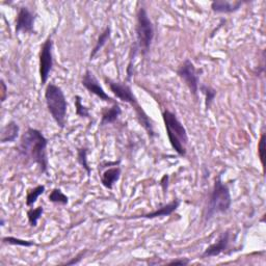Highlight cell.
Segmentation results:
<instances>
[{
	"label": "cell",
	"mask_w": 266,
	"mask_h": 266,
	"mask_svg": "<svg viewBox=\"0 0 266 266\" xmlns=\"http://www.w3.org/2000/svg\"><path fill=\"white\" fill-rule=\"evenodd\" d=\"M163 120L172 148L179 156L184 157L186 155L188 135L183 124L179 121L175 114L170 111L163 112Z\"/></svg>",
	"instance_id": "4"
},
{
	"label": "cell",
	"mask_w": 266,
	"mask_h": 266,
	"mask_svg": "<svg viewBox=\"0 0 266 266\" xmlns=\"http://www.w3.org/2000/svg\"><path fill=\"white\" fill-rule=\"evenodd\" d=\"M189 260L187 258H178V259H174L171 262H169V265H187L189 264Z\"/></svg>",
	"instance_id": "27"
},
{
	"label": "cell",
	"mask_w": 266,
	"mask_h": 266,
	"mask_svg": "<svg viewBox=\"0 0 266 266\" xmlns=\"http://www.w3.org/2000/svg\"><path fill=\"white\" fill-rule=\"evenodd\" d=\"M0 225H2V227L5 226V220L4 219H2V221H0Z\"/></svg>",
	"instance_id": "30"
},
{
	"label": "cell",
	"mask_w": 266,
	"mask_h": 266,
	"mask_svg": "<svg viewBox=\"0 0 266 266\" xmlns=\"http://www.w3.org/2000/svg\"><path fill=\"white\" fill-rule=\"evenodd\" d=\"M86 250H84V251H81L80 253H78L74 258H72V259H71L70 261H68V262H66V263H64L63 265H74V264H78L82 259H83V257H84V255L86 254Z\"/></svg>",
	"instance_id": "26"
},
{
	"label": "cell",
	"mask_w": 266,
	"mask_h": 266,
	"mask_svg": "<svg viewBox=\"0 0 266 266\" xmlns=\"http://www.w3.org/2000/svg\"><path fill=\"white\" fill-rule=\"evenodd\" d=\"M34 21L35 14L32 13L28 8L22 7L18 11L16 18V33H32L34 32Z\"/></svg>",
	"instance_id": "10"
},
{
	"label": "cell",
	"mask_w": 266,
	"mask_h": 266,
	"mask_svg": "<svg viewBox=\"0 0 266 266\" xmlns=\"http://www.w3.org/2000/svg\"><path fill=\"white\" fill-rule=\"evenodd\" d=\"M20 128L18 126V124L14 121L9 122L5 127L2 129V133H0V143L7 144V143H13L19 135Z\"/></svg>",
	"instance_id": "15"
},
{
	"label": "cell",
	"mask_w": 266,
	"mask_h": 266,
	"mask_svg": "<svg viewBox=\"0 0 266 266\" xmlns=\"http://www.w3.org/2000/svg\"><path fill=\"white\" fill-rule=\"evenodd\" d=\"M108 84L110 85L111 91L113 92V94L120 99L121 101L125 102L130 104L132 108L135 111L136 117L138 118V121L140 123V125L144 127V129L147 131L148 135L150 138H154L155 137V132L153 129V125H152V122L149 119L148 115L145 113V111L143 110V108L139 105L138 100L136 99V97L134 96L131 87L129 85H127L126 83H122V82H118V81H113L111 79H105Z\"/></svg>",
	"instance_id": "2"
},
{
	"label": "cell",
	"mask_w": 266,
	"mask_h": 266,
	"mask_svg": "<svg viewBox=\"0 0 266 266\" xmlns=\"http://www.w3.org/2000/svg\"><path fill=\"white\" fill-rule=\"evenodd\" d=\"M121 114H122V110L120 108V105L118 103L113 104L112 108L106 109L102 113V119H101L100 126H105V125H109V124L115 123L119 119Z\"/></svg>",
	"instance_id": "16"
},
{
	"label": "cell",
	"mask_w": 266,
	"mask_h": 266,
	"mask_svg": "<svg viewBox=\"0 0 266 266\" xmlns=\"http://www.w3.org/2000/svg\"><path fill=\"white\" fill-rule=\"evenodd\" d=\"M53 42L51 35L46 39L44 44L41 47L40 51V77L41 84L44 85L48 81L49 74L53 67V56H52Z\"/></svg>",
	"instance_id": "8"
},
{
	"label": "cell",
	"mask_w": 266,
	"mask_h": 266,
	"mask_svg": "<svg viewBox=\"0 0 266 266\" xmlns=\"http://www.w3.org/2000/svg\"><path fill=\"white\" fill-rule=\"evenodd\" d=\"M168 178H169V176H168V175H165V176L163 177L162 181H161V185H162V187H163V189H164V192H166L167 189H168V182H169V180L166 182V180H167Z\"/></svg>",
	"instance_id": "29"
},
{
	"label": "cell",
	"mask_w": 266,
	"mask_h": 266,
	"mask_svg": "<svg viewBox=\"0 0 266 266\" xmlns=\"http://www.w3.org/2000/svg\"><path fill=\"white\" fill-rule=\"evenodd\" d=\"M45 101L52 119L60 128H64L67 122L68 102L62 88L55 83H49L45 90Z\"/></svg>",
	"instance_id": "5"
},
{
	"label": "cell",
	"mask_w": 266,
	"mask_h": 266,
	"mask_svg": "<svg viewBox=\"0 0 266 266\" xmlns=\"http://www.w3.org/2000/svg\"><path fill=\"white\" fill-rule=\"evenodd\" d=\"M7 93H8V87L6 85V82L4 79L2 80V102H5L7 99Z\"/></svg>",
	"instance_id": "28"
},
{
	"label": "cell",
	"mask_w": 266,
	"mask_h": 266,
	"mask_svg": "<svg viewBox=\"0 0 266 266\" xmlns=\"http://www.w3.org/2000/svg\"><path fill=\"white\" fill-rule=\"evenodd\" d=\"M244 2H227V0H215L211 3V10L219 14H231L237 12Z\"/></svg>",
	"instance_id": "13"
},
{
	"label": "cell",
	"mask_w": 266,
	"mask_h": 266,
	"mask_svg": "<svg viewBox=\"0 0 266 266\" xmlns=\"http://www.w3.org/2000/svg\"><path fill=\"white\" fill-rule=\"evenodd\" d=\"M48 139L44 134L34 128H28L22 134L20 143L18 145V152L25 158L39 166L42 173H48V157H47Z\"/></svg>",
	"instance_id": "1"
},
{
	"label": "cell",
	"mask_w": 266,
	"mask_h": 266,
	"mask_svg": "<svg viewBox=\"0 0 266 266\" xmlns=\"http://www.w3.org/2000/svg\"><path fill=\"white\" fill-rule=\"evenodd\" d=\"M44 212V209L42 206H39L37 208H30L27 211V219H28V223L31 227H37L39 220L41 219L42 215Z\"/></svg>",
	"instance_id": "20"
},
{
	"label": "cell",
	"mask_w": 266,
	"mask_h": 266,
	"mask_svg": "<svg viewBox=\"0 0 266 266\" xmlns=\"http://www.w3.org/2000/svg\"><path fill=\"white\" fill-rule=\"evenodd\" d=\"M45 192V186L44 185H38L35 186L32 189H29L27 191V196H26V206L27 207H32L37 200L39 199L40 196Z\"/></svg>",
	"instance_id": "18"
},
{
	"label": "cell",
	"mask_w": 266,
	"mask_h": 266,
	"mask_svg": "<svg viewBox=\"0 0 266 266\" xmlns=\"http://www.w3.org/2000/svg\"><path fill=\"white\" fill-rule=\"evenodd\" d=\"M229 242H230L229 231L223 232L221 234V236L219 237V239L215 243H212L211 245H209L207 249L204 251V253L202 254V258H211V257H217V256L221 255L222 253H224L228 249Z\"/></svg>",
	"instance_id": "11"
},
{
	"label": "cell",
	"mask_w": 266,
	"mask_h": 266,
	"mask_svg": "<svg viewBox=\"0 0 266 266\" xmlns=\"http://www.w3.org/2000/svg\"><path fill=\"white\" fill-rule=\"evenodd\" d=\"M154 34V25L150 20L147 11L145 10V8H139L136 20V38L137 48L140 50L141 55L146 56L150 51Z\"/></svg>",
	"instance_id": "6"
},
{
	"label": "cell",
	"mask_w": 266,
	"mask_h": 266,
	"mask_svg": "<svg viewBox=\"0 0 266 266\" xmlns=\"http://www.w3.org/2000/svg\"><path fill=\"white\" fill-rule=\"evenodd\" d=\"M77 161L80 164V166L85 170V172L87 173V176L90 177L92 171H91V168H90V166H88V163H87V148L83 147V148L78 149Z\"/></svg>",
	"instance_id": "21"
},
{
	"label": "cell",
	"mask_w": 266,
	"mask_h": 266,
	"mask_svg": "<svg viewBox=\"0 0 266 266\" xmlns=\"http://www.w3.org/2000/svg\"><path fill=\"white\" fill-rule=\"evenodd\" d=\"M118 166L119 165L114 166L113 168H109L101 174V183L105 188L113 189L114 185L119 181L121 177V168Z\"/></svg>",
	"instance_id": "14"
},
{
	"label": "cell",
	"mask_w": 266,
	"mask_h": 266,
	"mask_svg": "<svg viewBox=\"0 0 266 266\" xmlns=\"http://www.w3.org/2000/svg\"><path fill=\"white\" fill-rule=\"evenodd\" d=\"M180 206V201L178 199H176L174 201H172L169 204L163 205L159 208H157L156 210L150 212V214L147 215H143V216H136L130 219H146V220H153V219H157V218H162V217H169L171 215H173L174 212L179 208Z\"/></svg>",
	"instance_id": "12"
},
{
	"label": "cell",
	"mask_w": 266,
	"mask_h": 266,
	"mask_svg": "<svg viewBox=\"0 0 266 266\" xmlns=\"http://www.w3.org/2000/svg\"><path fill=\"white\" fill-rule=\"evenodd\" d=\"M75 111L76 115L80 118H91V114L86 106H84L81 102V98L79 96H75Z\"/></svg>",
	"instance_id": "24"
},
{
	"label": "cell",
	"mask_w": 266,
	"mask_h": 266,
	"mask_svg": "<svg viewBox=\"0 0 266 266\" xmlns=\"http://www.w3.org/2000/svg\"><path fill=\"white\" fill-rule=\"evenodd\" d=\"M111 33H112V29L110 26L106 27L99 35V38L96 42V45L94 46L92 52H91V55H90V60L92 61L96 56H97V53L103 48V46L109 42L110 38H111Z\"/></svg>",
	"instance_id": "17"
},
{
	"label": "cell",
	"mask_w": 266,
	"mask_h": 266,
	"mask_svg": "<svg viewBox=\"0 0 266 266\" xmlns=\"http://www.w3.org/2000/svg\"><path fill=\"white\" fill-rule=\"evenodd\" d=\"M232 198L230 189L227 184L222 180V175H219L216 178L214 188L210 193L208 205L205 212V221L208 222L217 215L226 214L231 208Z\"/></svg>",
	"instance_id": "3"
},
{
	"label": "cell",
	"mask_w": 266,
	"mask_h": 266,
	"mask_svg": "<svg viewBox=\"0 0 266 266\" xmlns=\"http://www.w3.org/2000/svg\"><path fill=\"white\" fill-rule=\"evenodd\" d=\"M3 242H4V243H8V244H12V245L24 246V247H30V246H33V245H37V244H35L33 241H30V240H24V239H20V238L12 237V236L4 237V238H3Z\"/></svg>",
	"instance_id": "23"
},
{
	"label": "cell",
	"mask_w": 266,
	"mask_h": 266,
	"mask_svg": "<svg viewBox=\"0 0 266 266\" xmlns=\"http://www.w3.org/2000/svg\"><path fill=\"white\" fill-rule=\"evenodd\" d=\"M258 156L260 158L261 165L264 169V159H265V134L264 133H262L261 138L259 140V144H258Z\"/></svg>",
	"instance_id": "25"
},
{
	"label": "cell",
	"mask_w": 266,
	"mask_h": 266,
	"mask_svg": "<svg viewBox=\"0 0 266 266\" xmlns=\"http://www.w3.org/2000/svg\"><path fill=\"white\" fill-rule=\"evenodd\" d=\"M177 74L189 88L193 96H197L199 92V72L194 67L193 63L189 60H185L177 70Z\"/></svg>",
	"instance_id": "7"
},
{
	"label": "cell",
	"mask_w": 266,
	"mask_h": 266,
	"mask_svg": "<svg viewBox=\"0 0 266 266\" xmlns=\"http://www.w3.org/2000/svg\"><path fill=\"white\" fill-rule=\"evenodd\" d=\"M201 91L202 93L205 95V106H206V110H209L210 106L212 104V102H214L216 96H217V91L214 90V88L210 87V86H207V85H201Z\"/></svg>",
	"instance_id": "22"
},
{
	"label": "cell",
	"mask_w": 266,
	"mask_h": 266,
	"mask_svg": "<svg viewBox=\"0 0 266 266\" xmlns=\"http://www.w3.org/2000/svg\"><path fill=\"white\" fill-rule=\"evenodd\" d=\"M48 199H49V201L51 203L60 204V205H67L69 203V198L66 196V194L60 188L52 189V191L49 194Z\"/></svg>",
	"instance_id": "19"
},
{
	"label": "cell",
	"mask_w": 266,
	"mask_h": 266,
	"mask_svg": "<svg viewBox=\"0 0 266 266\" xmlns=\"http://www.w3.org/2000/svg\"><path fill=\"white\" fill-rule=\"evenodd\" d=\"M81 83L88 92L93 95H95V96H97L100 100H103V101L109 102V103H113V104L117 103L112 97H110L108 94L104 92V90L100 85L98 79L96 78V76L94 75L92 71H90V70L85 71V73L83 74V77H82Z\"/></svg>",
	"instance_id": "9"
}]
</instances>
